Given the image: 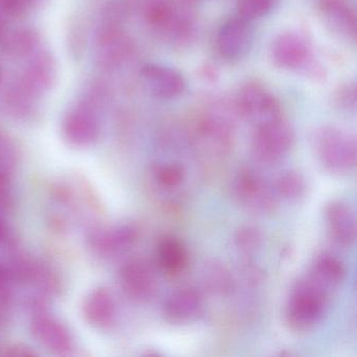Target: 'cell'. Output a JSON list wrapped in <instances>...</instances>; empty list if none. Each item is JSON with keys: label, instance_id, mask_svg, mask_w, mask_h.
<instances>
[{"label": "cell", "instance_id": "13", "mask_svg": "<svg viewBox=\"0 0 357 357\" xmlns=\"http://www.w3.org/2000/svg\"><path fill=\"white\" fill-rule=\"evenodd\" d=\"M120 284L124 294L137 302H147L155 294V275L143 260L129 261L121 268Z\"/></svg>", "mask_w": 357, "mask_h": 357}, {"label": "cell", "instance_id": "9", "mask_svg": "<svg viewBox=\"0 0 357 357\" xmlns=\"http://www.w3.org/2000/svg\"><path fill=\"white\" fill-rule=\"evenodd\" d=\"M101 124L97 112L91 105H79L64 116L62 135L70 145L85 148L99 139Z\"/></svg>", "mask_w": 357, "mask_h": 357}, {"label": "cell", "instance_id": "7", "mask_svg": "<svg viewBox=\"0 0 357 357\" xmlns=\"http://www.w3.org/2000/svg\"><path fill=\"white\" fill-rule=\"evenodd\" d=\"M271 57L275 66L288 72H307L314 62L310 41L296 31H287L273 39Z\"/></svg>", "mask_w": 357, "mask_h": 357}, {"label": "cell", "instance_id": "11", "mask_svg": "<svg viewBox=\"0 0 357 357\" xmlns=\"http://www.w3.org/2000/svg\"><path fill=\"white\" fill-rule=\"evenodd\" d=\"M319 17L332 34L346 43H356V11L351 0H319Z\"/></svg>", "mask_w": 357, "mask_h": 357}, {"label": "cell", "instance_id": "33", "mask_svg": "<svg viewBox=\"0 0 357 357\" xmlns=\"http://www.w3.org/2000/svg\"><path fill=\"white\" fill-rule=\"evenodd\" d=\"M6 234H7V227H6V223L3 222V219L0 218V241H3V238L6 237Z\"/></svg>", "mask_w": 357, "mask_h": 357}, {"label": "cell", "instance_id": "1", "mask_svg": "<svg viewBox=\"0 0 357 357\" xmlns=\"http://www.w3.org/2000/svg\"><path fill=\"white\" fill-rule=\"evenodd\" d=\"M332 288L310 271L292 286L285 308V317L291 329L298 332L314 328L325 315Z\"/></svg>", "mask_w": 357, "mask_h": 357}, {"label": "cell", "instance_id": "2", "mask_svg": "<svg viewBox=\"0 0 357 357\" xmlns=\"http://www.w3.org/2000/svg\"><path fill=\"white\" fill-rule=\"evenodd\" d=\"M315 153L324 168L332 174L351 172L356 165V139L335 126H323L315 132Z\"/></svg>", "mask_w": 357, "mask_h": 357}, {"label": "cell", "instance_id": "25", "mask_svg": "<svg viewBox=\"0 0 357 357\" xmlns=\"http://www.w3.org/2000/svg\"><path fill=\"white\" fill-rule=\"evenodd\" d=\"M275 194L286 200H298L306 191V181L301 173L287 171L278 177Z\"/></svg>", "mask_w": 357, "mask_h": 357}, {"label": "cell", "instance_id": "12", "mask_svg": "<svg viewBox=\"0 0 357 357\" xmlns=\"http://www.w3.org/2000/svg\"><path fill=\"white\" fill-rule=\"evenodd\" d=\"M141 77L146 89L158 99H177L187 89V82L183 74L164 64H145L142 68Z\"/></svg>", "mask_w": 357, "mask_h": 357}, {"label": "cell", "instance_id": "18", "mask_svg": "<svg viewBox=\"0 0 357 357\" xmlns=\"http://www.w3.org/2000/svg\"><path fill=\"white\" fill-rule=\"evenodd\" d=\"M204 310V298L197 290L185 288L169 296L164 304L165 317L172 324H187L194 321Z\"/></svg>", "mask_w": 357, "mask_h": 357}, {"label": "cell", "instance_id": "10", "mask_svg": "<svg viewBox=\"0 0 357 357\" xmlns=\"http://www.w3.org/2000/svg\"><path fill=\"white\" fill-rule=\"evenodd\" d=\"M250 22L239 15L223 22L216 39L217 50L221 57L229 61H236L250 53L254 41V31Z\"/></svg>", "mask_w": 357, "mask_h": 357}, {"label": "cell", "instance_id": "6", "mask_svg": "<svg viewBox=\"0 0 357 357\" xmlns=\"http://www.w3.org/2000/svg\"><path fill=\"white\" fill-rule=\"evenodd\" d=\"M236 110L222 104H214L200 116L197 123L198 139L217 153H225L233 146L236 133Z\"/></svg>", "mask_w": 357, "mask_h": 357}, {"label": "cell", "instance_id": "19", "mask_svg": "<svg viewBox=\"0 0 357 357\" xmlns=\"http://www.w3.org/2000/svg\"><path fill=\"white\" fill-rule=\"evenodd\" d=\"M82 310L85 321L89 325L99 329H106L116 319V301L107 288H95L85 298Z\"/></svg>", "mask_w": 357, "mask_h": 357}, {"label": "cell", "instance_id": "8", "mask_svg": "<svg viewBox=\"0 0 357 357\" xmlns=\"http://www.w3.org/2000/svg\"><path fill=\"white\" fill-rule=\"evenodd\" d=\"M234 190L240 204L252 214L269 215L277 206L273 190L264 178L252 169H242L238 173Z\"/></svg>", "mask_w": 357, "mask_h": 357}, {"label": "cell", "instance_id": "26", "mask_svg": "<svg viewBox=\"0 0 357 357\" xmlns=\"http://www.w3.org/2000/svg\"><path fill=\"white\" fill-rule=\"evenodd\" d=\"M279 0H237L238 15L248 22L261 20L271 13Z\"/></svg>", "mask_w": 357, "mask_h": 357}, {"label": "cell", "instance_id": "36", "mask_svg": "<svg viewBox=\"0 0 357 357\" xmlns=\"http://www.w3.org/2000/svg\"><path fill=\"white\" fill-rule=\"evenodd\" d=\"M3 68H1V66H0V84H1V82H3Z\"/></svg>", "mask_w": 357, "mask_h": 357}, {"label": "cell", "instance_id": "21", "mask_svg": "<svg viewBox=\"0 0 357 357\" xmlns=\"http://www.w3.org/2000/svg\"><path fill=\"white\" fill-rule=\"evenodd\" d=\"M310 271L332 289H335L344 281L346 275V269L342 261L330 254L317 257Z\"/></svg>", "mask_w": 357, "mask_h": 357}, {"label": "cell", "instance_id": "28", "mask_svg": "<svg viewBox=\"0 0 357 357\" xmlns=\"http://www.w3.org/2000/svg\"><path fill=\"white\" fill-rule=\"evenodd\" d=\"M154 177L158 185L166 189H174L181 185L185 176V170L181 165H158L153 170Z\"/></svg>", "mask_w": 357, "mask_h": 357}, {"label": "cell", "instance_id": "30", "mask_svg": "<svg viewBox=\"0 0 357 357\" xmlns=\"http://www.w3.org/2000/svg\"><path fill=\"white\" fill-rule=\"evenodd\" d=\"M262 233L252 225L240 227L235 236L236 246L243 254L250 255L256 252L262 244Z\"/></svg>", "mask_w": 357, "mask_h": 357}, {"label": "cell", "instance_id": "34", "mask_svg": "<svg viewBox=\"0 0 357 357\" xmlns=\"http://www.w3.org/2000/svg\"><path fill=\"white\" fill-rule=\"evenodd\" d=\"M45 1H47V0H33V3H34L35 7V6L43 5V3H45Z\"/></svg>", "mask_w": 357, "mask_h": 357}, {"label": "cell", "instance_id": "16", "mask_svg": "<svg viewBox=\"0 0 357 357\" xmlns=\"http://www.w3.org/2000/svg\"><path fill=\"white\" fill-rule=\"evenodd\" d=\"M57 76V62L53 54L40 52L32 58L20 81L39 97L52 89Z\"/></svg>", "mask_w": 357, "mask_h": 357}, {"label": "cell", "instance_id": "31", "mask_svg": "<svg viewBox=\"0 0 357 357\" xmlns=\"http://www.w3.org/2000/svg\"><path fill=\"white\" fill-rule=\"evenodd\" d=\"M7 356H35L36 353L32 351V349L22 344H16V346L10 347L5 353Z\"/></svg>", "mask_w": 357, "mask_h": 357}, {"label": "cell", "instance_id": "5", "mask_svg": "<svg viewBox=\"0 0 357 357\" xmlns=\"http://www.w3.org/2000/svg\"><path fill=\"white\" fill-rule=\"evenodd\" d=\"M144 18L151 28L175 43L192 34V22L173 0H143Z\"/></svg>", "mask_w": 357, "mask_h": 357}, {"label": "cell", "instance_id": "20", "mask_svg": "<svg viewBox=\"0 0 357 357\" xmlns=\"http://www.w3.org/2000/svg\"><path fill=\"white\" fill-rule=\"evenodd\" d=\"M156 256L160 268L169 275H178L188 263L185 245L174 237H166L160 242Z\"/></svg>", "mask_w": 357, "mask_h": 357}, {"label": "cell", "instance_id": "4", "mask_svg": "<svg viewBox=\"0 0 357 357\" xmlns=\"http://www.w3.org/2000/svg\"><path fill=\"white\" fill-rule=\"evenodd\" d=\"M234 107L238 116L255 127L284 116L281 104L273 91L255 81L241 86Z\"/></svg>", "mask_w": 357, "mask_h": 357}, {"label": "cell", "instance_id": "32", "mask_svg": "<svg viewBox=\"0 0 357 357\" xmlns=\"http://www.w3.org/2000/svg\"><path fill=\"white\" fill-rule=\"evenodd\" d=\"M9 273L5 267L0 265V290L8 288V281H9Z\"/></svg>", "mask_w": 357, "mask_h": 357}, {"label": "cell", "instance_id": "14", "mask_svg": "<svg viewBox=\"0 0 357 357\" xmlns=\"http://www.w3.org/2000/svg\"><path fill=\"white\" fill-rule=\"evenodd\" d=\"M31 333L40 346L56 355H68L73 350L72 334L58 319L47 314L35 317Z\"/></svg>", "mask_w": 357, "mask_h": 357}, {"label": "cell", "instance_id": "17", "mask_svg": "<svg viewBox=\"0 0 357 357\" xmlns=\"http://www.w3.org/2000/svg\"><path fill=\"white\" fill-rule=\"evenodd\" d=\"M326 221L332 239L350 246L356 238V219L352 206L344 200H333L326 208Z\"/></svg>", "mask_w": 357, "mask_h": 357}, {"label": "cell", "instance_id": "15", "mask_svg": "<svg viewBox=\"0 0 357 357\" xmlns=\"http://www.w3.org/2000/svg\"><path fill=\"white\" fill-rule=\"evenodd\" d=\"M139 238L135 225H121L96 229L89 238L91 248L101 256L109 257L129 250Z\"/></svg>", "mask_w": 357, "mask_h": 357}, {"label": "cell", "instance_id": "23", "mask_svg": "<svg viewBox=\"0 0 357 357\" xmlns=\"http://www.w3.org/2000/svg\"><path fill=\"white\" fill-rule=\"evenodd\" d=\"M40 36L33 29L24 28L12 32L3 41L6 53L14 57H24L36 51Z\"/></svg>", "mask_w": 357, "mask_h": 357}, {"label": "cell", "instance_id": "22", "mask_svg": "<svg viewBox=\"0 0 357 357\" xmlns=\"http://www.w3.org/2000/svg\"><path fill=\"white\" fill-rule=\"evenodd\" d=\"M38 96L35 95L22 81L12 84L8 89L5 96V102L8 109L14 116L24 118L28 116L34 109L35 101Z\"/></svg>", "mask_w": 357, "mask_h": 357}, {"label": "cell", "instance_id": "24", "mask_svg": "<svg viewBox=\"0 0 357 357\" xmlns=\"http://www.w3.org/2000/svg\"><path fill=\"white\" fill-rule=\"evenodd\" d=\"M204 282L206 287L213 294H229L233 288V278L229 269L218 262L208 263L204 271Z\"/></svg>", "mask_w": 357, "mask_h": 357}, {"label": "cell", "instance_id": "29", "mask_svg": "<svg viewBox=\"0 0 357 357\" xmlns=\"http://www.w3.org/2000/svg\"><path fill=\"white\" fill-rule=\"evenodd\" d=\"M332 103L340 112H355L357 104L356 83L347 82L340 85L332 96Z\"/></svg>", "mask_w": 357, "mask_h": 357}, {"label": "cell", "instance_id": "27", "mask_svg": "<svg viewBox=\"0 0 357 357\" xmlns=\"http://www.w3.org/2000/svg\"><path fill=\"white\" fill-rule=\"evenodd\" d=\"M15 144L5 133L0 131V181L8 183L17 162Z\"/></svg>", "mask_w": 357, "mask_h": 357}, {"label": "cell", "instance_id": "35", "mask_svg": "<svg viewBox=\"0 0 357 357\" xmlns=\"http://www.w3.org/2000/svg\"><path fill=\"white\" fill-rule=\"evenodd\" d=\"M3 22H1V18H0V40H1V38H3Z\"/></svg>", "mask_w": 357, "mask_h": 357}, {"label": "cell", "instance_id": "3", "mask_svg": "<svg viewBox=\"0 0 357 357\" xmlns=\"http://www.w3.org/2000/svg\"><path fill=\"white\" fill-rule=\"evenodd\" d=\"M255 128L252 139L255 160L261 164L273 165L289 153L294 143V132L284 116Z\"/></svg>", "mask_w": 357, "mask_h": 357}]
</instances>
